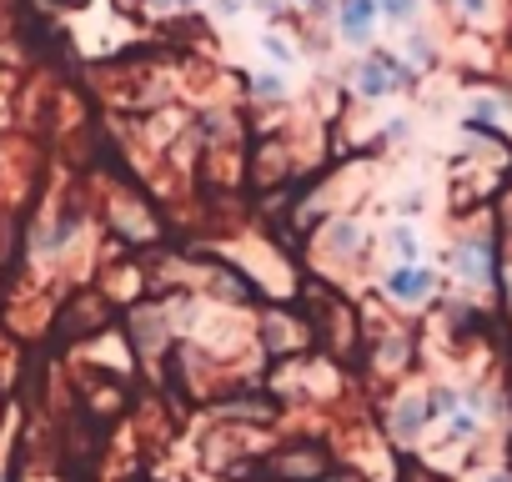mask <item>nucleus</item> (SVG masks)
I'll list each match as a JSON object with an SVG mask.
<instances>
[{
	"instance_id": "obj_2",
	"label": "nucleus",
	"mask_w": 512,
	"mask_h": 482,
	"mask_svg": "<svg viewBox=\"0 0 512 482\" xmlns=\"http://www.w3.org/2000/svg\"><path fill=\"white\" fill-rule=\"evenodd\" d=\"M372 21H377V0H342V36L352 46L372 41Z\"/></svg>"
},
{
	"instance_id": "obj_8",
	"label": "nucleus",
	"mask_w": 512,
	"mask_h": 482,
	"mask_svg": "<svg viewBox=\"0 0 512 482\" xmlns=\"http://www.w3.org/2000/svg\"><path fill=\"white\" fill-rule=\"evenodd\" d=\"M462 272H472V277H482V272H487V262H482V252H462Z\"/></svg>"
},
{
	"instance_id": "obj_9",
	"label": "nucleus",
	"mask_w": 512,
	"mask_h": 482,
	"mask_svg": "<svg viewBox=\"0 0 512 482\" xmlns=\"http://www.w3.org/2000/svg\"><path fill=\"white\" fill-rule=\"evenodd\" d=\"M442 407H452V392H437V397H427V417H442Z\"/></svg>"
},
{
	"instance_id": "obj_11",
	"label": "nucleus",
	"mask_w": 512,
	"mask_h": 482,
	"mask_svg": "<svg viewBox=\"0 0 512 482\" xmlns=\"http://www.w3.org/2000/svg\"><path fill=\"white\" fill-rule=\"evenodd\" d=\"M397 247H402V257H417V241H412V231H397Z\"/></svg>"
},
{
	"instance_id": "obj_1",
	"label": "nucleus",
	"mask_w": 512,
	"mask_h": 482,
	"mask_svg": "<svg viewBox=\"0 0 512 482\" xmlns=\"http://www.w3.org/2000/svg\"><path fill=\"white\" fill-rule=\"evenodd\" d=\"M397 81H407V71H402V61H392V56H377V61H367V66L357 71V91H362V96H387Z\"/></svg>"
},
{
	"instance_id": "obj_6",
	"label": "nucleus",
	"mask_w": 512,
	"mask_h": 482,
	"mask_svg": "<svg viewBox=\"0 0 512 482\" xmlns=\"http://www.w3.org/2000/svg\"><path fill=\"white\" fill-rule=\"evenodd\" d=\"M332 241H337V247H357V226H352V221H342V226L332 231Z\"/></svg>"
},
{
	"instance_id": "obj_3",
	"label": "nucleus",
	"mask_w": 512,
	"mask_h": 482,
	"mask_svg": "<svg viewBox=\"0 0 512 482\" xmlns=\"http://www.w3.org/2000/svg\"><path fill=\"white\" fill-rule=\"evenodd\" d=\"M427 287H432V277H427V272H397V277H387V292H392V297H402V302H417Z\"/></svg>"
},
{
	"instance_id": "obj_4",
	"label": "nucleus",
	"mask_w": 512,
	"mask_h": 482,
	"mask_svg": "<svg viewBox=\"0 0 512 482\" xmlns=\"http://www.w3.org/2000/svg\"><path fill=\"white\" fill-rule=\"evenodd\" d=\"M377 11H382L387 21H397V26H407V21L417 16V0H377Z\"/></svg>"
},
{
	"instance_id": "obj_12",
	"label": "nucleus",
	"mask_w": 512,
	"mask_h": 482,
	"mask_svg": "<svg viewBox=\"0 0 512 482\" xmlns=\"http://www.w3.org/2000/svg\"><path fill=\"white\" fill-rule=\"evenodd\" d=\"M462 11H472V16H482V11H487V0H462Z\"/></svg>"
},
{
	"instance_id": "obj_7",
	"label": "nucleus",
	"mask_w": 512,
	"mask_h": 482,
	"mask_svg": "<svg viewBox=\"0 0 512 482\" xmlns=\"http://www.w3.org/2000/svg\"><path fill=\"white\" fill-rule=\"evenodd\" d=\"M262 46H267V56H277V61H292V46H287V41H277V36H267Z\"/></svg>"
},
{
	"instance_id": "obj_5",
	"label": "nucleus",
	"mask_w": 512,
	"mask_h": 482,
	"mask_svg": "<svg viewBox=\"0 0 512 482\" xmlns=\"http://www.w3.org/2000/svg\"><path fill=\"white\" fill-rule=\"evenodd\" d=\"M422 417H427V412H422L417 402H402V407H397V432H402V437H412V432L422 427Z\"/></svg>"
},
{
	"instance_id": "obj_10",
	"label": "nucleus",
	"mask_w": 512,
	"mask_h": 482,
	"mask_svg": "<svg viewBox=\"0 0 512 482\" xmlns=\"http://www.w3.org/2000/svg\"><path fill=\"white\" fill-rule=\"evenodd\" d=\"M256 91H262V96H282V81L277 76H256Z\"/></svg>"
},
{
	"instance_id": "obj_13",
	"label": "nucleus",
	"mask_w": 512,
	"mask_h": 482,
	"mask_svg": "<svg viewBox=\"0 0 512 482\" xmlns=\"http://www.w3.org/2000/svg\"><path fill=\"white\" fill-rule=\"evenodd\" d=\"M492 482H512V477H492Z\"/></svg>"
}]
</instances>
